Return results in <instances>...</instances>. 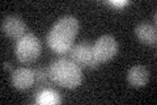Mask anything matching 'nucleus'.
<instances>
[{"label": "nucleus", "mask_w": 157, "mask_h": 105, "mask_svg": "<svg viewBox=\"0 0 157 105\" xmlns=\"http://www.w3.org/2000/svg\"><path fill=\"white\" fill-rule=\"evenodd\" d=\"M118 51V42L110 34H104L93 45V53L98 63H105L110 61Z\"/></svg>", "instance_id": "nucleus-5"}, {"label": "nucleus", "mask_w": 157, "mask_h": 105, "mask_svg": "<svg viewBox=\"0 0 157 105\" xmlns=\"http://www.w3.org/2000/svg\"><path fill=\"white\" fill-rule=\"evenodd\" d=\"M52 83L64 88H76L82 80L81 68L68 58H62L54 61L48 67Z\"/></svg>", "instance_id": "nucleus-2"}, {"label": "nucleus", "mask_w": 157, "mask_h": 105, "mask_svg": "<svg viewBox=\"0 0 157 105\" xmlns=\"http://www.w3.org/2000/svg\"><path fill=\"white\" fill-rule=\"evenodd\" d=\"M66 54L67 58L76 63L80 68H96L100 64L93 53V46L85 41L78 45H72V47Z\"/></svg>", "instance_id": "nucleus-4"}, {"label": "nucleus", "mask_w": 157, "mask_h": 105, "mask_svg": "<svg viewBox=\"0 0 157 105\" xmlns=\"http://www.w3.org/2000/svg\"><path fill=\"white\" fill-rule=\"evenodd\" d=\"M135 34L136 37L140 39L143 43L151 45V46H156L157 42V32H156V26L152 24H139L135 28Z\"/></svg>", "instance_id": "nucleus-8"}, {"label": "nucleus", "mask_w": 157, "mask_h": 105, "mask_svg": "<svg viewBox=\"0 0 157 105\" xmlns=\"http://www.w3.org/2000/svg\"><path fill=\"white\" fill-rule=\"evenodd\" d=\"M3 67L6 68V70H9V71H12V68H11V66L7 63V62H4V64H3Z\"/></svg>", "instance_id": "nucleus-13"}, {"label": "nucleus", "mask_w": 157, "mask_h": 105, "mask_svg": "<svg viewBox=\"0 0 157 105\" xmlns=\"http://www.w3.org/2000/svg\"><path fill=\"white\" fill-rule=\"evenodd\" d=\"M149 71L144 66H132L127 74V80L132 87H144L148 83Z\"/></svg>", "instance_id": "nucleus-9"}, {"label": "nucleus", "mask_w": 157, "mask_h": 105, "mask_svg": "<svg viewBox=\"0 0 157 105\" xmlns=\"http://www.w3.org/2000/svg\"><path fill=\"white\" fill-rule=\"evenodd\" d=\"M36 101H37V104H42V105H46V104H60L62 99H60V96H59V93L55 92L54 89L43 88V89H41V91L37 92Z\"/></svg>", "instance_id": "nucleus-10"}, {"label": "nucleus", "mask_w": 157, "mask_h": 105, "mask_svg": "<svg viewBox=\"0 0 157 105\" xmlns=\"http://www.w3.org/2000/svg\"><path fill=\"white\" fill-rule=\"evenodd\" d=\"M78 21L72 16H66L54 24L47 34V45L58 54H66L72 47L78 32Z\"/></svg>", "instance_id": "nucleus-1"}, {"label": "nucleus", "mask_w": 157, "mask_h": 105, "mask_svg": "<svg viewBox=\"0 0 157 105\" xmlns=\"http://www.w3.org/2000/svg\"><path fill=\"white\" fill-rule=\"evenodd\" d=\"M41 42H39L36 34L26 33L22 38H20L17 41L14 53H16V57L20 62L24 64H29L37 61V58L41 54Z\"/></svg>", "instance_id": "nucleus-3"}, {"label": "nucleus", "mask_w": 157, "mask_h": 105, "mask_svg": "<svg viewBox=\"0 0 157 105\" xmlns=\"http://www.w3.org/2000/svg\"><path fill=\"white\" fill-rule=\"evenodd\" d=\"M109 4H111V6H114V7H118V8H122L123 6H126L127 2L126 0H121V2H109Z\"/></svg>", "instance_id": "nucleus-12"}, {"label": "nucleus", "mask_w": 157, "mask_h": 105, "mask_svg": "<svg viewBox=\"0 0 157 105\" xmlns=\"http://www.w3.org/2000/svg\"><path fill=\"white\" fill-rule=\"evenodd\" d=\"M2 32L6 34V36L18 41L20 38H22L28 33V26L21 17L11 14V16H7L3 20Z\"/></svg>", "instance_id": "nucleus-6"}, {"label": "nucleus", "mask_w": 157, "mask_h": 105, "mask_svg": "<svg viewBox=\"0 0 157 105\" xmlns=\"http://www.w3.org/2000/svg\"><path fill=\"white\" fill-rule=\"evenodd\" d=\"M36 83V74L33 70L21 67L12 71V84L14 88L20 89V91H25V89L30 88Z\"/></svg>", "instance_id": "nucleus-7"}, {"label": "nucleus", "mask_w": 157, "mask_h": 105, "mask_svg": "<svg viewBox=\"0 0 157 105\" xmlns=\"http://www.w3.org/2000/svg\"><path fill=\"white\" fill-rule=\"evenodd\" d=\"M34 74H36V84L38 87V91H41L43 88H47V84L52 83L50 75H48V70L39 67L34 70Z\"/></svg>", "instance_id": "nucleus-11"}]
</instances>
